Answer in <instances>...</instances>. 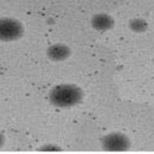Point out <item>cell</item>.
<instances>
[{
  "instance_id": "ba28073f",
  "label": "cell",
  "mask_w": 154,
  "mask_h": 154,
  "mask_svg": "<svg viewBox=\"0 0 154 154\" xmlns=\"http://www.w3.org/2000/svg\"><path fill=\"white\" fill-rule=\"evenodd\" d=\"M5 143H6V137L2 131H0V149L5 146Z\"/></svg>"
},
{
  "instance_id": "3957f363",
  "label": "cell",
  "mask_w": 154,
  "mask_h": 154,
  "mask_svg": "<svg viewBox=\"0 0 154 154\" xmlns=\"http://www.w3.org/2000/svg\"><path fill=\"white\" fill-rule=\"evenodd\" d=\"M25 26L16 17H0V42H16L23 37Z\"/></svg>"
},
{
  "instance_id": "7a4b0ae2",
  "label": "cell",
  "mask_w": 154,
  "mask_h": 154,
  "mask_svg": "<svg viewBox=\"0 0 154 154\" xmlns=\"http://www.w3.org/2000/svg\"><path fill=\"white\" fill-rule=\"evenodd\" d=\"M101 149L110 153L128 152L132 147V139L127 133L121 131H111L100 138Z\"/></svg>"
},
{
  "instance_id": "277c9868",
  "label": "cell",
  "mask_w": 154,
  "mask_h": 154,
  "mask_svg": "<svg viewBox=\"0 0 154 154\" xmlns=\"http://www.w3.org/2000/svg\"><path fill=\"white\" fill-rule=\"evenodd\" d=\"M72 48L63 42H56L49 45L46 49V57L54 63H62L66 62L72 56Z\"/></svg>"
},
{
  "instance_id": "6da1fadb",
  "label": "cell",
  "mask_w": 154,
  "mask_h": 154,
  "mask_svg": "<svg viewBox=\"0 0 154 154\" xmlns=\"http://www.w3.org/2000/svg\"><path fill=\"white\" fill-rule=\"evenodd\" d=\"M84 90L74 83H59L48 93V101L57 109H72L80 105L84 100Z\"/></svg>"
},
{
  "instance_id": "5b68a950",
  "label": "cell",
  "mask_w": 154,
  "mask_h": 154,
  "mask_svg": "<svg viewBox=\"0 0 154 154\" xmlns=\"http://www.w3.org/2000/svg\"><path fill=\"white\" fill-rule=\"evenodd\" d=\"M89 22H90V26L94 31L101 33L111 31L115 27V25H116L113 16L107 14V12H96L90 17Z\"/></svg>"
},
{
  "instance_id": "8992f818",
  "label": "cell",
  "mask_w": 154,
  "mask_h": 154,
  "mask_svg": "<svg viewBox=\"0 0 154 154\" xmlns=\"http://www.w3.org/2000/svg\"><path fill=\"white\" fill-rule=\"evenodd\" d=\"M128 29L133 33L142 35L149 30V22L144 17H133L128 21Z\"/></svg>"
},
{
  "instance_id": "52a82bcc",
  "label": "cell",
  "mask_w": 154,
  "mask_h": 154,
  "mask_svg": "<svg viewBox=\"0 0 154 154\" xmlns=\"http://www.w3.org/2000/svg\"><path fill=\"white\" fill-rule=\"evenodd\" d=\"M37 150L38 152H63V148L60 147V146H58V144H56V143H45V144H42L41 147H38L37 148Z\"/></svg>"
},
{
  "instance_id": "9c48e42d",
  "label": "cell",
  "mask_w": 154,
  "mask_h": 154,
  "mask_svg": "<svg viewBox=\"0 0 154 154\" xmlns=\"http://www.w3.org/2000/svg\"><path fill=\"white\" fill-rule=\"evenodd\" d=\"M153 66H154V57H153Z\"/></svg>"
}]
</instances>
